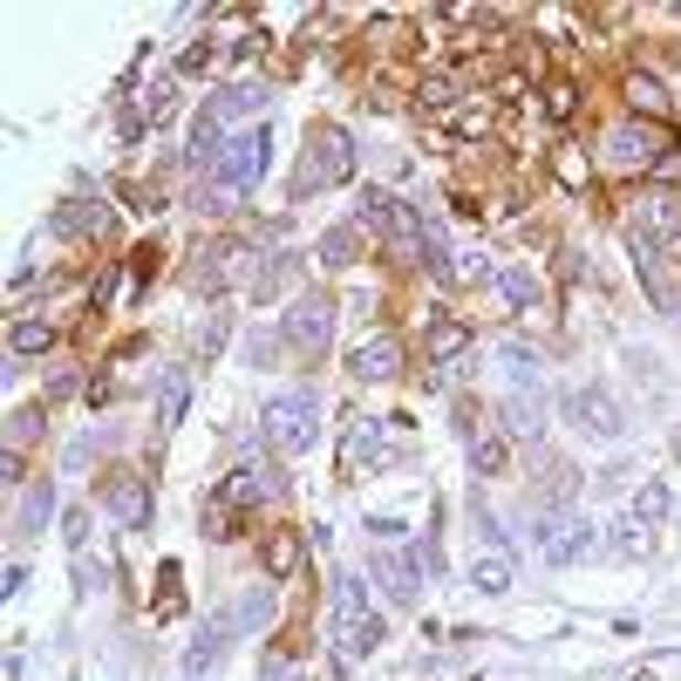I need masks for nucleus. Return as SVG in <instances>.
Returning <instances> with one entry per match:
<instances>
[{
    "mask_svg": "<svg viewBox=\"0 0 681 681\" xmlns=\"http://www.w3.org/2000/svg\"><path fill=\"white\" fill-rule=\"evenodd\" d=\"M362 225L389 238V259H403V266H429V225L403 205V198H389V191H369V205H362Z\"/></svg>",
    "mask_w": 681,
    "mask_h": 681,
    "instance_id": "1",
    "label": "nucleus"
},
{
    "mask_svg": "<svg viewBox=\"0 0 681 681\" xmlns=\"http://www.w3.org/2000/svg\"><path fill=\"white\" fill-rule=\"evenodd\" d=\"M259 429H266L273 450L300 457V450H313V436H320V403H313L307 389H287V395H273V403H266Z\"/></svg>",
    "mask_w": 681,
    "mask_h": 681,
    "instance_id": "2",
    "label": "nucleus"
},
{
    "mask_svg": "<svg viewBox=\"0 0 681 681\" xmlns=\"http://www.w3.org/2000/svg\"><path fill=\"white\" fill-rule=\"evenodd\" d=\"M655 157H681V150H674V130L655 124V116H627V124L607 130V164H614V171H648Z\"/></svg>",
    "mask_w": 681,
    "mask_h": 681,
    "instance_id": "3",
    "label": "nucleus"
},
{
    "mask_svg": "<svg viewBox=\"0 0 681 681\" xmlns=\"http://www.w3.org/2000/svg\"><path fill=\"white\" fill-rule=\"evenodd\" d=\"M334 640H341V655H369L375 640H382V620L369 607V586L354 579V573L334 586Z\"/></svg>",
    "mask_w": 681,
    "mask_h": 681,
    "instance_id": "4",
    "label": "nucleus"
},
{
    "mask_svg": "<svg viewBox=\"0 0 681 681\" xmlns=\"http://www.w3.org/2000/svg\"><path fill=\"white\" fill-rule=\"evenodd\" d=\"M266 150H273L266 130H238V137H225L219 157H212V184H219V191H253L259 171H266Z\"/></svg>",
    "mask_w": 681,
    "mask_h": 681,
    "instance_id": "5",
    "label": "nucleus"
},
{
    "mask_svg": "<svg viewBox=\"0 0 681 681\" xmlns=\"http://www.w3.org/2000/svg\"><path fill=\"white\" fill-rule=\"evenodd\" d=\"M348 171H354V143H348V130H334V124H320V130L307 137V164H300V191H320V184H348Z\"/></svg>",
    "mask_w": 681,
    "mask_h": 681,
    "instance_id": "6",
    "label": "nucleus"
},
{
    "mask_svg": "<svg viewBox=\"0 0 681 681\" xmlns=\"http://www.w3.org/2000/svg\"><path fill=\"white\" fill-rule=\"evenodd\" d=\"M328 334H334V307L320 294H300L287 313H279V341L294 354H328Z\"/></svg>",
    "mask_w": 681,
    "mask_h": 681,
    "instance_id": "7",
    "label": "nucleus"
},
{
    "mask_svg": "<svg viewBox=\"0 0 681 681\" xmlns=\"http://www.w3.org/2000/svg\"><path fill=\"white\" fill-rule=\"evenodd\" d=\"M593 545H599V532L579 511H545L539 518V558H552V566H573V558H586Z\"/></svg>",
    "mask_w": 681,
    "mask_h": 681,
    "instance_id": "8",
    "label": "nucleus"
},
{
    "mask_svg": "<svg viewBox=\"0 0 681 681\" xmlns=\"http://www.w3.org/2000/svg\"><path fill=\"white\" fill-rule=\"evenodd\" d=\"M566 416H573V429H579V436H599V444H614V436L627 429V423H620V403H614L607 389H593V382L566 395Z\"/></svg>",
    "mask_w": 681,
    "mask_h": 681,
    "instance_id": "9",
    "label": "nucleus"
},
{
    "mask_svg": "<svg viewBox=\"0 0 681 681\" xmlns=\"http://www.w3.org/2000/svg\"><path fill=\"white\" fill-rule=\"evenodd\" d=\"M103 511L116 518V525H150V491H143V477L137 470H124V464H116V470H103Z\"/></svg>",
    "mask_w": 681,
    "mask_h": 681,
    "instance_id": "10",
    "label": "nucleus"
},
{
    "mask_svg": "<svg viewBox=\"0 0 681 681\" xmlns=\"http://www.w3.org/2000/svg\"><path fill=\"white\" fill-rule=\"evenodd\" d=\"M674 232H681V198L674 191H640L634 198V238L655 246V238H674Z\"/></svg>",
    "mask_w": 681,
    "mask_h": 681,
    "instance_id": "11",
    "label": "nucleus"
},
{
    "mask_svg": "<svg viewBox=\"0 0 681 681\" xmlns=\"http://www.w3.org/2000/svg\"><path fill=\"white\" fill-rule=\"evenodd\" d=\"M348 369H354V382H389L395 369H403V341H395V334H369L362 348L348 354Z\"/></svg>",
    "mask_w": 681,
    "mask_h": 681,
    "instance_id": "12",
    "label": "nucleus"
},
{
    "mask_svg": "<svg viewBox=\"0 0 681 681\" xmlns=\"http://www.w3.org/2000/svg\"><path fill=\"white\" fill-rule=\"evenodd\" d=\"M279 477L273 464H238L232 477H225V511H238V504H259V498H279Z\"/></svg>",
    "mask_w": 681,
    "mask_h": 681,
    "instance_id": "13",
    "label": "nucleus"
},
{
    "mask_svg": "<svg viewBox=\"0 0 681 681\" xmlns=\"http://www.w3.org/2000/svg\"><path fill=\"white\" fill-rule=\"evenodd\" d=\"M634 259H640V287H648L661 300V313H681V279L668 273L661 246H648V238H634Z\"/></svg>",
    "mask_w": 681,
    "mask_h": 681,
    "instance_id": "14",
    "label": "nucleus"
},
{
    "mask_svg": "<svg viewBox=\"0 0 681 681\" xmlns=\"http://www.w3.org/2000/svg\"><path fill=\"white\" fill-rule=\"evenodd\" d=\"M375 579L389 586V599H395V607H409V599L423 593V566H416V558H403V552H382V545H375Z\"/></svg>",
    "mask_w": 681,
    "mask_h": 681,
    "instance_id": "15",
    "label": "nucleus"
},
{
    "mask_svg": "<svg viewBox=\"0 0 681 681\" xmlns=\"http://www.w3.org/2000/svg\"><path fill=\"white\" fill-rule=\"evenodd\" d=\"M266 109V89L259 83H232V89H219L212 103H205V116L225 130V124H246V116H259Z\"/></svg>",
    "mask_w": 681,
    "mask_h": 681,
    "instance_id": "16",
    "label": "nucleus"
},
{
    "mask_svg": "<svg viewBox=\"0 0 681 681\" xmlns=\"http://www.w3.org/2000/svg\"><path fill=\"white\" fill-rule=\"evenodd\" d=\"M362 238H369L362 219H341V225L320 232V259H328V266H354V259H362Z\"/></svg>",
    "mask_w": 681,
    "mask_h": 681,
    "instance_id": "17",
    "label": "nucleus"
},
{
    "mask_svg": "<svg viewBox=\"0 0 681 681\" xmlns=\"http://www.w3.org/2000/svg\"><path fill=\"white\" fill-rule=\"evenodd\" d=\"M423 348H429V362H436V369H450L457 354L470 348V328H464V320H429V334H423Z\"/></svg>",
    "mask_w": 681,
    "mask_h": 681,
    "instance_id": "18",
    "label": "nucleus"
},
{
    "mask_svg": "<svg viewBox=\"0 0 681 681\" xmlns=\"http://www.w3.org/2000/svg\"><path fill=\"white\" fill-rule=\"evenodd\" d=\"M627 103H634V116H668V89L655 83V75H627Z\"/></svg>",
    "mask_w": 681,
    "mask_h": 681,
    "instance_id": "19",
    "label": "nucleus"
},
{
    "mask_svg": "<svg viewBox=\"0 0 681 681\" xmlns=\"http://www.w3.org/2000/svg\"><path fill=\"white\" fill-rule=\"evenodd\" d=\"M184 395H191V382H184V369H164V382H157V423H178L184 416Z\"/></svg>",
    "mask_w": 681,
    "mask_h": 681,
    "instance_id": "20",
    "label": "nucleus"
},
{
    "mask_svg": "<svg viewBox=\"0 0 681 681\" xmlns=\"http://www.w3.org/2000/svg\"><path fill=\"white\" fill-rule=\"evenodd\" d=\"M470 586L477 593H511V552H485L470 566Z\"/></svg>",
    "mask_w": 681,
    "mask_h": 681,
    "instance_id": "21",
    "label": "nucleus"
},
{
    "mask_svg": "<svg viewBox=\"0 0 681 681\" xmlns=\"http://www.w3.org/2000/svg\"><path fill=\"white\" fill-rule=\"evenodd\" d=\"M232 620H238V634H259V627L273 620V586H253V593L232 607Z\"/></svg>",
    "mask_w": 681,
    "mask_h": 681,
    "instance_id": "22",
    "label": "nucleus"
},
{
    "mask_svg": "<svg viewBox=\"0 0 681 681\" xmlns=\"http://www.w3.org/2000/svg\"><path fill=\"white\" fill-rule=\"evenodd\" d=\"M8 348H14V354H42V348H55V320H14Z\"/></svg>",
    "mask_w": 681,
    "mask_h": 681,
    "instance_id": "23",
    "label": "nucleus"
},
{
    "mask_svg": "<svg viewBox=\"0 0 681 681\" xmlns=\"http://www.w3.org/2000/svg\"><path fill=\"white\" fill-rule=\"evenodd\" d=\"M49 511H55V485H34L28 498H21V539H34L49 525Z\"/></svg>",
    "mask_w": 681,
    "mask_h": 681,
    "instance_id": "24",
    "label": "nucleus"
},
{
    "mask_svg": "<svg viewBox=\"0 0 681 681\" xmlns=\"http://www.w3.org/2000/svg\"><path fill=\"white\" fill-rule=\"evenodd\" d=\"M294 566H300V539H294V532H273V539H266V573L287 579Z\"/></svg>",
    "mask_w": 681,
    "mask_h": 681,
    "instance_id": "25",
    "label": "nucleus"
},
{
    "mask_svg": "<svg viewBox=\"0 0 681 681\" xmlns=\"http://www.w3.org/2000/svg\"><path fill=\"white\" fill-rule=\"evenodd\" d=\"M34 436H42V409H14V416H8V450H14V457H28Z\"/></svg>",
    "mask_w": 681,
    "mask_h": 681,
    "instance_id": "26",
    "label": "nucleus"
},
{
    "mask_svg": "<svg viewBox=\"0 0 681 681\" xmlns=\"http://www.w3.org/2000/svg\"><path fill=\"white\" fill-rule=\"evenodd\" d=\"M498 294H504L511 307H532V300H539V279L518 273V266H504V273H498Z\"/></svg>",
    "mask_w": 681,
    "mask_h": 681,
    "instance_id": "27",
    "label": "nucleus"
},
{
    "mask_svg": "<svg viewBox=\"0 0 681 681\" xmlns=\"http://www.w3.org/2000/svg\"><path fill=\"white\" fill-rule=\"evenodd\" d=\"M62 545H68V552H83V545H89V511H83V504H68V511H62Z\"/></svg>",
    "mask_w": 681,
    "mask_h": 681,
    "instance_id": "28",
    "label": "nucleus"
},
{
    "mask_svg": "<svg viewBox=\"0 0 681 681\" xmlns=\"http://www.w3.org/2000/svg\"><path fill=\"white\" fill-rule=\"evenodd\" d=\"M470 464H477V477H491L504 464V444H498V436H470Z\"/></svg>",
    "mask_w": 681,
    "mask_h": 681,
    "instance_id": "29",
    "label": "nucleus"
},
{
    "mask_svg": "<svg viewBox=\"0 0 681 681\" xmlns=\"http://www.w3.org/2000/svg\"><path fill=\"white\" fill-rule=\"evenodd\" d=\"M287 279H294V266H287V259H266V266H259V279H253V294H259V300H273L279 287H287Z\"/></svg>",
    "mask_w": 681,
    "mask_h": 681,
    "instance_id": "30",
    "label": "nucleus"
},
{
    "mask_svg": "<svg viewBox=\"0 0 681 681\" xmlns=\"http://www.w3.org/2000/svg\"><path fill=\"white\" fill-rule=\"evenodd\" d=\"M661 511H668V485H640L634 491V518H648V525H655Z\"/></svg>",
    "mask_w": 681,
    "mask_h": 681,
    "instance_id": "31",
    "label": "nucleus"
},
{
    "mask_svg": "<svg viewBox=\"0 0 681 681\" xmlns=\"http://www.w3.org/2000/svg\"><path fill=\"white\" fill-rule=\"evenodd\" d=\"M545 109H552V124H573V109H579L573 83H552V89H545Z\"/></svg>",
    "mask_w": 681,
    "mask_h": 681,
    "instance_id": "32",
    "label": "nucleus"
},
{
    "mask_svg": "<svg viewBox=\"0 0 681 681\" xmlns=\"http://www.w3.org/2000/svg\"><path fill=\"white\" fill-rule=\"evenodd\" d=\"M491 130V103H470V109H457V137H485Z\"/></svg>",
    "mask_w": 681,
    "mask_h": 681,
    "instance_id": "33",
    "label": "nucleus"
},
{
    "mask_svg": "<svg viewBox=\"0 0 681 681\" xmlns=\"http://www.w3.org/2000/svg\"><path fill=\"white\" fill-rule=\"evenodd\" d=\"M457 103V83L450 75H436V83H423V109H450Z\"/></svg>",
    "mask_w": 681,
    "mask_h": 681,
    "instance_id": "34",
    "label": "nucleus"
},
{
    "mask_svg": "<svg viewBox=\"0 0 681 681\" xmlns=\"http://www.w3.org/2000/svg\"><path fill=\"white\" fill-rule=\"evenodd\" d=\"M558 184H573V191L586 184V157L579 150H558Z\"/></svg>",
    "mask_w": 681,
    "mask_h": 681,
    "instance_id": "35",
    "label": "nucleus"
},
{
    "mask_svg": "<svg viewBox=\"0 0 681 681\" xmlns=\"http://www.w3.org/2000/svg\"><path fill=\"white\" fill-rule=\"evenodd\" d=\"M375 457V423H354V444H348V464H369Z\"/></svg>",
    "mask_w": 681,
    "mask_h": 681,
    "instance_id": "36",
    "label": "nucleus"
},
{
    "mask_svg": "<svg viewBox=\"0 0 681 681\" xmlns=\"http://www.w3.org/2000/svg\"><path fill=\"white\" fill-rule=\"evenodd\" d=\"M614 552H620V558H640V552H648V539H640V525H614Z\"/></svg>",
    "mask_w": 681,
    "mask_h": 681,
    "instance_id": "37",
    "label": "nucleus"
},
{
    "mask_svg": "<svg viewBox=\"0 0 681 681\" xmlns=\"http://www.w3.org/2000/svg\"><path fill=\"white\" fill-rule=\"evenodd\" d=\"M178 109V75H164V83L150 89V116H171Z\"/></svg>",
    "mask_w": 681,
    "mask_h": 681,
    "instance_id": "38",
    "label": "nucleus"
},
{
    "mask_svg": "<svg viewBox=\"0 0 681 681\" xmlns=\"http://www.w3.org/2000/svg\"><path fill=\"white\" fill-rule=\"evenodd\" d=\"M89 457H96V436H83V444H68V457H62V464H68V470H89Z\"/></svg>",
    "mask_w": 681,
    "mask_h": 681,
    "instance_id": "39",
    "label": "nucleus"
},
{
    "mask_svg": "<svg viewBox=\"0 0 681 681\" xmlns=\"http://www.w3.org/2000/svg\"><path fill=\"white\" fill-rule=\"evenodd\" d=\"M198 348H205V354H212V348H225V313H219V320H205V334H198Z\"/></svg>",
    "mask_w": 681,
    "mask_h": 681,
    "instance_id": "40",
    "label": "nucleus"
},
{
    "mask_svg": "<svg viewBox=\"0 0 681 681\" xmlns=\"http://www.w3.org/2000/svg\"><path fill=\"white\" fill-rule=\"evenodd\" d=\"M21 470H28V457H14V450H0V477H8V485H21Z\"/></svg>",
    "mask_w": 681,
    "mask_h": 681,
    "instance_id": "41",
    "label": "nucleus"
},
{
    "mask_svg": "<svg viewBox=\"0 0 681 681\" xmlns=\"http://www.w3.org/2000/svg\"><path fill=\"white\" fill-rule=\"evenodd\" d=\"M178 681H198V674H178Z\"/></svg>",
    "mask_w": 681,
    "mask_h": 681,
    "instance_id": "42",
    "label": "nucleus"
}]
</instances>
